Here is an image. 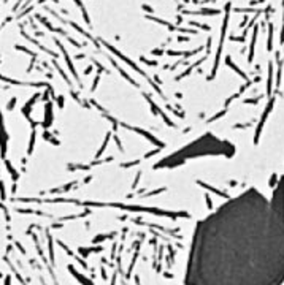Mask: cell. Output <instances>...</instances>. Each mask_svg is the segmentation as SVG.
<instances>
[{
	"instance_id": "cell-1",
	"label": "cell",
	"mask_w": 284,
	"mask_h": 285,
	"mask_svg": "<svg viewBox=\"0 0 284 285\" xmlns=\"http://www.w3.org/2000/svg\"><path fill=\"white\" fill-rule=\"evenodd\" d=\"M187 285H281L284 208L249 189L195 228Z\"/></svg>"
}]
</instances>
